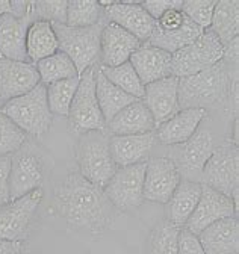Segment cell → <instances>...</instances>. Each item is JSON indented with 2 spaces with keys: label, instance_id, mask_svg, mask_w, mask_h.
I'll return each mask as SVG.
<instances>
[{
  "label": "cell",
  "instance_id": "obj_45",
  "mask_svg": "<svg viewBox=\"0 0 239 254\" xmlns=\"http://www.w3.org/2000/svg\"><path fill=\"white\" fill-rule=\"evenodd\" d=\"M15 254H23V251H18V253H15Z\"/></svg>",
  "mask_w": 239,
  "mask_h": 254
},
{
  "label": "cell",
  "instance_id": "obj_39",
  "mask_svg": "<svg viewBox=\"0 0 239 254\" xmlns=\"http://www.w3.org/2000/svg\"><path fill=\"white\" fill-rule=\"evenodd\" d=\"M141 6L145 9V12L150 15L153 20H159L167 11H171V9H180L182 8V2H179V0H174V2H168V0H153V2H141Z\"/></svg>",
  "mask_w": 239,
  "mask_h": 254
},
{
  "label": "cell",
  "instance_id": "obj_29",
  "mask_svg": "<svg viewBox=\"0 0 239 254\" xmlns=\"http://www.w3.org/2000/svg\"><path fill=\"white\" fill-rule=\"evenodd\" d=\"M211 29L223 46L238 38L239 32V3L238 2H217Z\"/></svg>",
  "mask_w": 239,
  "mask_h": 254
},
{
  "label": "cell",
  "instance_id": "obj_42",
  "mask_svg": "<svg viewBox=\"0 0 239 254\" xmlns=\"http://www.w3.org/2000/svg\"><path fill=\"white\" fill-rule=\"evenodd\" d=\"M238 58H239V40L235 38L226 46H223V61L238 65Z\"/></svg>",
  "mask_w": 239,
  "mask_h": 254
},
{
  "label": "cell",
  "instance_id": "obj_11",
  "mask_svg": "<svg viewBox=\"0 0 239 254\" xmlns=\"http://www.w3.org/2000/svg\"><path fill=\"white\" fill-rule=\"evenodd\" d=\"M43 195V189H35L20 198L0 204V241L23 244Z\"/></svg>",
  "mask_w": 239,
  "mask_h": 254
},
{
  "label": "cell",
  "instance_id": "obj_14",
  "mask_svg": "<svg viewBox=\"0 0 239 254\" xmlns=\"http://www.w3.org/2000/svg\"><path fill=\"white\" fill-rule=\"evenodd\" d=\"M236 215H238V207L235 206L230 197L201 183L200 200L183 229L198 236L206 227L214 224V222Z\"/></svg>",
  "mask_w": 239,
  "mask_h": 254
},
{
  "label": "cell",
  "instance_id": "obj_10",
  "mask_svg": "<svg viewBox=\"0 0 239 254\" xmlns=\"http://www.w3.org/2000/svg\"><path fill=\"white\" fill-rule=\"evenodd\" d=\"M46 176L44 157L27 141L11 156L9 200L20 198L35 189H41Z\"/></svg>",
  "mask_w": 239,
  "mask_h": 254
},
{
  "label": "cell",
  "instance_id": "obj_40",
  "mask_svg": "<svg viewBox=\"0 0 239 254\" xmlns=\"http://www.w3.org/2000/svg\"><path fill=\"white\" fill-rule=\"evenodd\" d=\"M9 171L11 156L0 157V204L9 201Z\"/></svg>",
  "mask_w": 239,
  "mask_h": 254
},
{
  "label": "cell",
  "instance_id": "obj_36",
  "mask_svg": "<svg viewBox=\"0 0 239 254\" xmlns=\"http://www.w3.org/2000/svg\"><path fill=\"white\" fill-rule=\"evenodd\" d=\"M217 2L211 0V2H182L180 11L200 29L206 30L211 27L214 9Z\"/></svg>",
  "mask_w": 239,
  "mask_h": 254
},
{
  "label": "cell",
  "instance_id": "obj_13",
  "mask_svg": "<svg viewBox=\"0 0 239 254\" xmlns=\"http://www.w3.org/2000/svg\"><path fill=\"white\" fill-rule=\"evenodd\" d=\"M180 180V174L168 156L148 157L144 173V200L165 204Z\"/></svg>",
  "mask_w": 239,
  "mask_h": 254
},
{
  "label": "cell",
  "instance_id": "obj_25",
  "mask_svg": "<svg viewBox=\"0 0 239 254\" xmlns=\"http://www.w3.org/2000/svg\"><path fill=\"white\" fill-rule=\"evenodd\" d=\"M200 195L201 183L182 179L170 200L165 203V219L183 229L200 200Z\"/></svg>",
  "mask_w": 239,
  "mask_h": 254
},
{
  "label": "cell",
  "instance_id": "obj_32",
  "mask_svg": "<svg viewBox=\"0 0 239 254\" xmlns=\"http://www.w3.org/2000/svg\"><path fill=\"white\" fill-rule=\"evenodd\" d=\"M180 227L162 219L153 227L147 239L145 254H177V239Z\"/></svg>",
  "mask_w": 239,
  "mask_h": 254
},
{
  "label": "cell",
  "instance_id": "obj_27",
  "mask_svg": "<svg viewBox=\"0 0 239 254\" xmlns=\"http://www.w3.org/2000/svg\"><path fill=\"white\" fill-rule=\"evenodd\" d=\"M58 50L59 46L52 23L37 20L29 26L26 35V53L29 62L37 64L38 61L52 56Z\"/></svg>",
  "mask_w": 239,
  "mask_h": 254
},
{
  "label": "cell",
  "instance_id": "obj_7",
  "mask_svg": "<svg viewBox=\"0 0 239 254\" xmlns=\"http://www.w3.org/2000/svg\"><path fill=\"white\" fill-rule=\"evenodd\" d=\"M221 59L223 44L211 29H206L195 41L171 55L170 74L177 79L194 76Z\"/></svg>",
  "mask_w": 239,
  "mask_h": 254
},
{
  "label": "cell",
  "instance_id": "obj_16",
  "mask_svg": "<svg viewBox=\"0 0 239 254\" xmlns=\"http://www.w3.org/2000/svg\"><path fill=\"white\" fill-rule=\"evenodd\" d=\"M103 15L106 21L123 27L141 44L148 41L156 27V20L145 12V9L141 6V2H133V0H126V2L115 0V3L103 8Z\"/></svg>",
  "mask_w": 239,
  "mask_h": 254
},
{
  "label": "cell",
  "instance_id": "obj_43",
  "mask_svg": "<svg viewBox=\"0 0 239 254\" xmlns=\"http://www.w3.org/2000/svg\"><path fill=\"white\" fill-rule=\"evenodd\" d=\"M18 251H23V244L21 242L0 241V254H15Z\"/></svg>",
  "mask_w": 239,
  "mask_h": 254
},
{
  "label": "cell",
  "instance_id": "obj_31",
  "mask_svg": "<svg viewBox=\"0 0 239 254\" xmlns=\"http://www.w3.org/2000/svg\"><path fill=\"white\" fill-rule=\"evenodd\" d=\"M79 82L80 76H74L46 86L47 103L52 114H56L59 117H68V111L74 99V94L77 91Z\"/></svg>",
  "mask_w": 239,
  "mask_h": 254
},
{
  "label": "cell",
  "instance_id": "obj_34",
  "mask_svg": "<svg viewBox=\"0 0 239 254\" xmlns=\"http://www.w3.org/2000/svg\"><path fill=\"white\" fill-rule=\"evenodd\" d=\"M105 18L103 8L99 2H67V26L70 27H88L100 23Z\"/></svg>",
  "mask_w": 239,
  "mask_h": 254
},
{
  "label": "cell",
  "instance_id": "obj_18",
  "mask_svg": "<svg viewBox=\"0 0 239 254\" xmlns=\"http://www.w3.org/2000/svg\"><path fill=\"white\" fill-rule=\"evenodd\" d=\"M141 47V43L123 27L108 21L100 37L102 67H117L127 62Z\"/></svg>",
  "mask_w": 239,
  "mask_h": 254
},
{
  "label": "cell",
  "instance_id": "obj_26",
  "mask_svg": "<svg viewBox=\"0 0 239 254\" xmlns=\"http://www.w3.org/2000/svg\"><path fill=\"white\" fill-rule=\"evenodd\" d=\"M94 76H96L97 102H99V106H100V111L103 114V118H105L106 124L120 111H123L126 106H129L130 103L138 100V99L132 97V95H129L127 92H124L123 89H120L118 86H115L112 82H109L99 67H96Z\"/></svg>",
  "mask_w": 239,
  "mask_h": 254
},
{
  "label": "cell",
  "instance_id": "obj_21",
  "mask_svg": "<svg viewBox=\"0 0 239 254\" xmlns=\"http://www.w3.org/2000/svg\"><path fill=\"white\" fill-rule=\"evenodd\" d=\"M207 117L204 109L189 108L180 109L165 123L159 124L155 130L156 141L162 145H179L188 141Z\"/></svg>",
  "mask_w": 239,
  "mask_h": 254
},
{
  "label": "cell",
  "instance_id": "obj_19",
  "mask_svg": "<svg viewBox=\"0 0 239 254\" xmlns=\"http://www.w3.org/2000/svg\"><path fill=\"white\" fill-rule=\"evenodd\" d=\"M156 142L158 141L155 132L123 136L112 135L109 136V150L112 161L117 165V168L144 164L148 161Z\"/></svg>",
  "mask_w": 239,
  "mask_h": 254
},
{
  "label": "cell",
  "instance_id": "obj_38",
  "mask_svg": "<svg viewBox=\"0 0 239 254\" xmlns=\"http://www.w3.org/2000/svg\"><path fill=\"white\" fill-rule=\"evenodd\" d=\"M177 254H206V253L197 235L191 233L186 229H180L177 239Z\"/></svg>",
  "mask_w": 239,
  "mask_h": 254
},
{
  "label": "cell",
  "instance_id": "obj_8",
  "mask_svg": "<svg viewBox=\"0 0 239 254\" xmlns=\"http://www.w3.org/2000/svg\"><path fill=\"white\" fill-rule=\"evenodd\" d=\"M201 183L230 197L238 207L239 151L232 141L217 145L201 173Z\"/></svg>",
  "mask_w": 239,
  "mask_h": 254
},
{
  "label": "cell",
  "instance_id": "obj_41",
  "mask_svg": "<svg viewBox=\"0 0 239 254\" xmlns=\"http://www.w3.org/2000/svg\"><path fill=\"white\" fill-rule=\"evenodd\" d=\"M186 15L180 11V9H171V11H167L158 21H156V26L161 29V30H165V32H170V30H174L177 27H180L185 21Z\"/></svg>",
  "mask_w": 239,
  "mask_h": 254
},
{
  "label": "cell",
  "instance_id": "obj_17",
  "mask_svg": "<svg viewBox=\"0 0 239 254\" xmlns=\"http://www.w3.org/2000/svg\"><path fill=\"white\" fill-rule=\"evenodd\" d=\"M177 89L179 79L174 76L164 77L144 86V97L141 100L153 115L156 127L180 111Z\"/></svg>",
  "mask_w": 239,
  "mask_h": 254
},
{
  "label": "cell",
  "instance_id": "obj_6",
  "mask_svg": "<svg viewBox=\"0 0 239 254\" xmlns=\"http://www.w3.org/2000/svg\"><path fill=\"white\" fill-rule=\"evenodd\" d=\"M96 67L85 70L68 111V127L76 135L88 132H106V121L96 95Z\"/></svg>",
  "mask_w": 239,
  "mask_h": 254
},
{
  "label": "cell",
  "instance_id": "obj_20",
  "mask_svg": "<svg viewBox=\"0 0 239 254\" xmlns=\"http://www.w3.org/2000/svg\"><path fill=\"white\" fill-rule=\"evenodd\" d=\"M35 21V17L29 6V12L18 18L12 14L0 17V58L27 62L26 35L27 29Z\"/></svg>",
  "mask_w": 239,
  "mask_h": 254
},
{
  "label": "cell",
  "instance_id": "obj_24",
  "mask_svg": "<svg viewBox=\"0 0 239 254\" xmlns=\"http://www.w3.org/2000/svg\"><path fill=\"white\" fill-rule=\"evenodd\" d=\"M129 62L132 64V67L135 68L144 86L171 76V53L153 46H148L147 43L141 44V47L130 56Z\"/></svg>",
  "mask_w": 239,
  "mask_h": 254
},
{
  "label": "cell",
  "instance_id": "obj_12",
  "mask_svg": "<svg viewBox=\"0 0 239 254\" xmlns=\"http://www.w3.org/2000/svg\"><path fill=\"white\" fill-rule=\"evenodd\" d=\"M145 162L117 168L103 192L111 204L120 212H130L144 203Z\"/></svg>",
  "mask_w": 239,
  "mask_h": 254
},
{
  "label": "cell",
  "instance_id": "obj_37",
  "mask_svg": "<svg viewBox=\"0 0 239 254\" xmlns=\"http://www.w3.org/2000/svg\"><path fill=\"white\" fill-rule=\"evenodd\" d=\"M31 11L37 20L49 23H67V2H31Z\"/></svg>",
  "mask_w": 239,
  "mask_h": 254
},
{
  "label": "cell",
  "instance_id": "obj_33",
  "mask_svg": "<svg viewBox=\"0 0 239 254\" xmlns=\"http://www.w3.org/2000/svg\"><path fill=\"white\" fill-rule=\"evenodd\" d=\"M102 70V73L106 76V79L109 82H112L115 86H118L120 89H123L124 92H127L132 97L141 100L144 97V85L139 80L135 68L132 67V64L127 61L121 65L117 67H99Z\"/></svg>",
  "mask_w": 239,
  "mask_h": 254
},
{
  "label": "cell",
  "instance_id": "obj_9",
  "mask_svg": "<svg viewBox=\"0 0 239 254\" xmlns=\"http://www.w3.org/2000/svg\"><path fill=\"white\" fill-rule=\"evenodd\" d=\"M214 133L207 127H198L197 132L183 144L171 145L170 159L174 162L183 180L201 183V173L215 150Z\"/></svg>",
  "mask_w": 239,
  "mask_h": 254
},
{
  "label": "cell",
  "instance_id": "obj_44",
  "mask_svg": "<svg viewBox=\"0 0 239 254\" xmlns=\"http://www.w3.org/2000/svg\"><path fill=\"white\" fill-rule=\"evenodd\" d=\"M5 14H12L11 2H8V0H0V17Z\"/></svg>",
  "mask_w": 239,
  "mask_h": 254
},
{
  "label": "cell",
  "instance_id": "obj_4",
  "mask_svg": "<svg viewBox=\"0 0 239 254\" xmlns=\"http://www.w3.org/2000/svg\"><path fill=\"white\" fill-rule=\"evenodd\" d=\"M106 23L105 18L88 27H70L61 23H52L59 50L73 61L79 76L85 70L94 67L100 56V37Z\"/></svg>",
  "mask_w": 239,
  "mask_h": 254
},
{
  "label": "cell",
  "instance_id": "obj_3",
  "mask_svg": "<svg viewBox=\"0 0 239 254\" xmlns=\"http://www.w3.org/2000/svg\"><path fill=\"white\" fill-rule=\"evenodd\" d=\"M74 157L77 173L99 188H105L117 171L109 150V136L106 132H88L79 135Z\"/></svg>",
  "mask_w": 239,
  "mask_h": 254
},
{
  "label": "cell",
  "instance_id": "obj_2",
  "mask_svg": "<svg viewBox=\"0 0 239 254\" xmlns=\"http://www.w3.org/2000/svg\"><path fill=\"white\" fill-rule=\"evenodd\" d=\"M179 106L180 109L218 111L230 105L238 109V65L220 61L194 76L179 79Z\"/></svg>",
  "mask_w": 239,
  "mask_h": 254
},
{
  "label": "cell",
  "instance_id": "obj_30",
  "mask_svg": "<svg viewBox=\"0 0 239 254\" xmlns=\"http://www.w3.org/2000/svg\"><path fill=\"white\" fill-rule=\"evenodd\" d=\"M35 67L40 74V83H43L44 86L79 76L73 61L61 50H58L56 53H53L46 59L38 61L35 64Z\"/></svg>",
  "mask_w": 239,
  "mask_h": 254
},
{
  "label": "cell",
  "instance_id": "obj_35",
  "mask_svg": "<svg viewBox=\"0 0 239 254\" xmlns=\"http://www.w3.org/2000/svg\"><path fill=\"white\" fill-rule=\"evenodd\" d=\"M26 141L27 135L5 114L0 112V157L12 156Z\"/></svg>",
  "mask_w": 239,
  "mask_h": 254
},
{
  "label": "cell",
  "instance_id": "obj_5",
  "mask_svg": "<svg viewBox=\"0 0 239 254\" xmlns=\"http://www.w3.org/2000/svg\"><path fill=\"white\" fill-rule=\"evenodd\" d=\"M0 112L17 124L26 135L35 138L47 133L53 120V114L47 103L46 86L43 83H38L27 94L2 105Z\"/></svg>",
  "mask_w": 239,
  "mask_h": 254
},
{
  "label": "cell",
  "instance_id": "obj_28",
  "mask_svg": "<svg viewBox=\"0 0 239 254\" xmlns=\"http://www.w3.org/2000/svg\"><path fill=\"white\" fill-rule=\"evenodd\" d=\"M203 34V29H200L197 24H194L188 17L185 18L183 24L180 27H177L174 30L165 32L161 30L158 26L155 27L152 37L148 38L147 44L153 46L158 49H162L168 53H176L180 49L186 47L192 41H195L200 35Z\"/></svg>",
  "mask_w": 239,
  "mask_h": 254
},
{
  "label": "cell",
  "instance_id": "obj_23",
  "mask_svg": "<svg viewBox=\"0 0 239 254\" xmlns=\"http://www.w3.org/2000/svg\"><path fill=\"white\" fill-rule=\"evenodd\" d=\"M106 130L112 135H142L156 130V123L150 111L142 103V100H136L120 111L108 124Z\"/></svg>",
  "mask_w": 239,
  "mask_h": 254
},
{
  "label": "cell",
  "instance_id": "obj_15",
  "mask_svg": "<svg viewBox=\"0 0 239 254\" xmlns=\"http://www.w3.org/2000/svg\"><path fill=\"white\" fill-rule=\"evenodd\" d=\"M40 83L35 64L0 58V106L32 91Z\"/></svg>",
  "mask_w": 239,
  "mask_h": 254
},
{
  "label": "cell",
  "instance_id": "obj_1",
  "mask_svg": "<svg viewBox=\"0 0 239 254\" xmlns=\"http://www.w3.org/2000/svg\"><path fill=\"white\" fill-rule=\"evenodd\" d=\"M55 210L71 230L91 235L111 229L118 213L103 189L77 171L67 174L55 186Z\"/></svg>",
  "mask_w": 239,
  "mask_h": 254
},
{
  "label": "cell",
  "instance_id": "obj_22",
  "mask_svg": "<svg viewBox=\"0 0 239 254\" xmlns=\"http://www.w3.org/2000/svg\"><path fill=\"white\" fill-rule=\"evenodd\" d=\"M198 241L206 254H238L239 251V224L238 216L220 219L200 235Z\"/></svg>",
  "mask_w": 239,
  "mask_h": 254
}]
</instances>
